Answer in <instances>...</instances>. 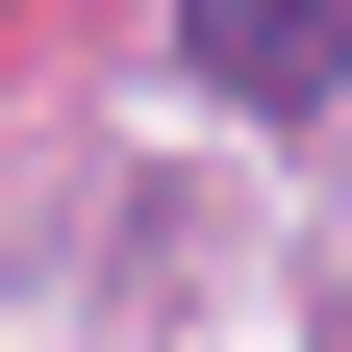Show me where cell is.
I'll use <instances>...</instances> for the list:
<instances>
[{"instance_id":"obj_1","label":"cell","mask_w":352,"mask_h":352,"mask_svg":"<svg viewBox=\"0 0 352 352\" xmlns=\"http://www.w3.org/2000/svg\"><path fill=\"white\" fill-rule=\"evenodd\" d=\"M176 51H201V101L302 126V101H352V0H176Z\"/></svg>"}]
</instances>
